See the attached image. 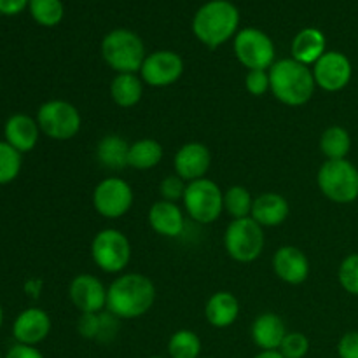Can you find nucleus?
<instances>
[{"instance_id": "nucleus-1", "label": "nucleus", "mask_w": 358, "mask_h": 358, "mask_svg": "<svg viewBox=\"0 0 358 358\" xmlns=\"http://www.w3.org/2000/svg\"><path fill=\"white\" fill-rule=\"evenodd\" d=\"M156 285L140 273L119 275L107 289V311L119 320H135L152 310Z\"/></svg>"}, {"instance_id": "nucleus-2", "label": "nucleus", "mask_w": 358, "mask_h": 358, "mask_svg": "<svg viewBox=\"0 0 358 358\" xmlns=\"http://www.w3.org/2000/svg\"><path fill=\"white\" fill-rule=\"evenodd\" d=\"M240 10L229 0H210L203 3L192 20V34L206 48L215 49L236 37Z\"/></svg>"}, {"instance_id": "nucleus-3", "label": "nucleus", "mask_w": 358, "mask_h": 358, "mask_svg": "<svg viewBox=\"0 0 358 358\" xmlns=\"http://www.w3.org/2000/svg\"><path fill=\"white\" fill-rule=\"evenodd\" d=\"M269 83L273 96L287 107L306 105L317 90L310 66L296 62L294 58L275 62V65L269 69Z\"/></svg>"}, {"instance_id": "nucleus-4", "label": "nucleus", "mask_w": 358, "mask_h": 358, "mask_svg": "<svg viewBox=\"0 0 358 358\" xmlns=\"http://www.w3.org/2000/svg\"><path fill=\"white\" fill-rule=\"evenodd\" d=\"M101 56L117 73H136L147 58L143 41L131 30L115 28L101 41Z\"/></svg>"}, {"instance_id": "nucleus-5", "label": "nucleus", "mask_w": 358, "mask_h": 358, "mask_svg": "<svg viewBox=\"0 0 358 358\" xmlns=\"http://www.w3.org/2000/svg\"><path fill=\"white\" fill-rule=\"evenodd\" d=\"M322 194L339 205L358 199V168L348 159L325 161L317 175Z\"/></svg>"}, {"instance_id": "nucleus-6", "label": "nucleus", "mask_w": 358, "mask_h": 358, "mask_svg": "<svg viewBox=\"0 0 358 358\" xmlns=\"http://www.w3.org/2000/svg\"><path fill=\"white\" fill-rule=\"evenodd\" d=\"M264 227L259 226L252 217L233 220L224 234V247L227 254L240 264H250L257 261L264 250Z\"/></svg>"}, {"instance_id": "nucleus-7", "label": "nucleus", "mask_w": 358, "mask_h": 358, "mask_svg": "<svg viewBox=\"0 0 358 358\" xmlns=\"http://www.w3.org/2000/svg\"><path fill=\"white\" fill-rule=\"evenodd\" d=\"M91 259L108 275H119L131 261V243L119 229H101L91 241Z\"/></svg>"}, {"instance_id": "nucleus-8", "label": "nucleus", "mask_w": 358, "mask_h": 358, "mask_svg": "<svg viewBox=\"0 0 358 358\" xmlns=\"http://www.w3.org/2000/svg\"><path fill=\"white\" fill-rule=\"evenodd\" d=\"M37 124L48 138L66 142L72 140L83 126V117L76 105L66 100H49L37 110Z\"/></svg>"}, {"instance_id": "nucleus-9", "label": "nucleus", "mask_w": 358, "mask_h": 358, "mask_svg": "<svg viewBox=\"0 0 358 358\" xmlns=\"http://www.w3.org/2000/svg\"><path fill=\"white\" fill-rule=\"evenodd\" d=\"M182 203L194 222L212 224L224 212V192L215 182L205 177L189 182Z\"/></svg>"}, {"instance_id": "nucleus-10", "label": "nucleus", "mask_w": 358, "mask_h": 358, "mask_svg": "<svg viewBox=\"0 0 358 358\" xmlns=\"http://www.w3.org/2000/svg\"><path fill=\"white\" fill-rule=\"evenodd\" d=\"M234 55L248 70H269L275 65V44L259 28H243L234 37Z\"/></svg>"}, {"instance_id": "nucleus-11", "label": "nucleus", "mask_w": 358, "mask_h": 358, "mask_svg": "<svg viewBox=\"0 0 358 358\" xmlns=\"http://www.w3.org/2000/svg\"><path fill=\"white\" fill-rule=\"evenodd\" d=\"M135 194L131 185L119 177H107L94 187L93 206L105 219H121L131 210Z\"/></svg>"}, {"instance_id": "nucleus-12", "label": "nucleus", "mask_w": 358, "mask_h": 358, "mask_svg": "<svg viewBox=\"0 0 358 358\" xmlns=\"http://www.w3.org/2000/svg\"><path fill=\"white\" fill-rule=\"evenodd\" d=\"M184 73V59L180 55L168 49L154 51L147 55L143 65L140 69V77L143 84L152 87H166L177 83Z\"/></svg>"}, {"instance_id": "nucleus-13", "label": "nucleus", "mask_w": 358, "mask_h": 358, "mask_svg": "<svg viewBox=\"0 0 358 358\" xmlns=\"http://www.w3.org/2000/svg\"><path fill=\"white\" fill-rule=\"evenodd\" d=\"M317 87L336 93L345 90L353 76V66L348 56L339 51H327L311 69Z\"/></svg>"}, {"instance_id": "nucleus-14", "label": "nucleus", "mask_w": 358, "mask_h": 358, "mask_svg": "<svg viewBox=\"0 0 358 358\" xmlns=\"http://www.w3.org/2000/svg\"><path fill=\"white\" fill-rule=\"evenodd\" d=\"M69 297L80 313H101L107 310V287L94 275H77L69 285Z\"/></svg>"}, {"instance_id": "nucleus-15", "label": "nucleus", "mask_w": 358, "mask_h": 358, "mask_svg": "<svg viewBox=\"0 0 358 358\" xmlns=\"http://www.w3.org/2000/svg\"><path fill=\"white\" fill-rule=\"evenodd\" d=\"M210 164H212V154H210L208 147L201 142L185 143L175 152L173 157L175 175H178L187 184L205 178L210 170Z\"/></svg>"}, {"instance_id": "nucleus-16", "label": "nucleus", "mask_w": 358, "mask_h": 358, "mask_svg": "<svg viewBox=\"0 0 358 358\" xmlns=\"http://www.w3.org/2000/svg\"><path fill=\"white\" fill-rule=\"evenodd\" d=\"M51 317L41 308H27L13 324V336L17 345L37 346L51 332Z\"/></svg>"}, {"instance_id": "nucleus-17", "label": "nucleus", "mask_w": 358, "mask_h": 358, "mask_svg": "<svg viewBox=\"0 0 358 358\" xmlns=\"http://www.w3.org/2000/svg\"><path fill=\"white\" fill-rule=\"evenodd\" d=\"M273 271L282 282L289 285H301L310 276V259L301 248L285 245L273 255Z\"/></svg>"}, {"instance_id": "nucleus-18", "label": "nucleus", "mask_w": 358, "mask_h": 358, "mask_svg": "<svg viewBox=\"0 0 358 358\" xmlns=\"http://www.w3.org/2000/svg\"><path fill=\"white\" fill-rule=\"evenodd\" d=\"M3 138L17 152H30L37 147L38 138H41V128L37 124V119L27 114L10 115L3 126Z\"/></svg>"}, {"instance_id": "nucleus-19", "label": "nucleus", "mask_w": 358, "mask_h": 358, "mask_svg": "<svg viewBox=\"0 0 358 358\" xmlns=\"http://www.w3.org/2000/svg\"><path fill=\"white\" fill-rule=\"evenodd\" d=\"M287 334L285 322L276 313H261L250 327L252 341L261 352H278Z\"/></svg>"}, {"instance_id": "nucleus-20", "label": "nucleus", "mask_w": 358, "mask_h": 358, "mask_svg": "<svg viewBox=\"0 0 358 358\" xmlns=\"http://www.w3.org/2000/svg\"><path fill=\"white\" fill-rule=\"evenodd\" d=\"M149 224L159 236L177 238L184 233L185 220L180 206L171 201H156L149 210Z\"/></svg>"}, {"instance_id": "nucleus-21", "label": "nucleus", "mask_w": 358, "mask_h": 358, "mask_svg": "<svg viewBox=\"0 0 358 358\" xmlns=\"http://www.w3.org/2000/svg\"><path fill=\"white\" fill-rule=\"evenodd\" d=\"M290 205L278 192H264L254 199L250 217L262 227L282 226L289 219Z\"/></svg>"}, {"instance_id": "nucleus-22", "label": "nucleus", "mask_w": 358, "mask_h": 358, "mask_svg": "<svg viewBox=\"0 0 358 358\" xmlns=\"http://www.w3.org/2000/svg\"><path fill=\"white\" fill-rule=\"evenodd\" d=\"M240 317V301L234 294L220 290L210 296L205 304V318L212 327L227 329Z\"/></svg>"}, {"instance_id": "nucleus-23", "label": "nucleus", "mask_w": 358, "mask_h": 358, "mask_svg": "<svg viewBox=\"0 0 358 358\" xmlns=\"http://www.w3.org/2000/svg\"><path fill=\"white\" fill-rule=\"evenodd\" d=\"M327 41L324 31L308 27L301 30L292 41V58L306 66H313L325 55Z\"/></svg>"}, {"instance_id": "nucleus-24", "label": "nucleus", "mask_w": 358, "mask_h": 358, "mask_svg": "<svg viewBox=\"0 0 358 358\" xmlns=\"http://www.w3.org/2000/svg\"><path fill=\"white\" fill-rule=\"evenodd\" d=\"M143 80L136 73H117L110 83V96L115 105L131 108L142 100Z\"/></svg>"}, {"instance_id": "nucleus-25", "label": "nucleus", "mask_w": 358, "mask_h": 358, "mask_svg": "<svg viewBox=\"0 0 358 358\" xmlns=\"http://www.w3.org/2000/svg\"><path fill=\"white\" fill-rule=\"evenodd\" d=\"M129 143L121 135H105L96 145V159L108 170H122L128 166Z\"/></svg>"}, {"instance_id": "nucleus-26", "label": "nucleus", "mask_w": 358, "mask_h": 358, "mask_svg": "<svg viewBox=\"0 0 358 358\" xmlns=\"http://www.w3.org/2000/svg\"><path fill=\"white\" fill-rule=\"evenodd\" d=\"M164 150L157 140L142 138L129 143L128 166L135 168L138 171H147L156 168L163 161Z\"/></svg>"}, {"instance_id": "nucleus-27", "label": "nucleus", "mask_w": 358, "mask_h": 358, "mask_svg": "<svg viewBox=\"0 0 358 358\" xmlns=\"http://www.w3.org/2000/svg\"><path fill=\"white\" fill-rule=\"evenodd\" d=\"M320 150L327 161L346 159L352 150V136L343 126H331L320 136Z\"/></svg>"}, {"instance_id": "nucleus-28", "label": "nucleus", "mask_w": 358, "mask_h": 358, "mask_svg": "<svg viewBox=\"0 0 358 358\" xmlns=\"http://www.w3.org/2000/svg\"><path fill=\"white\" fill-rule=\"evenodd\" d=\"M201 339L194 331L180 329L173 332L168 341V355L170 358H199L201 355Z\"/></svg>"}, {"instance_id": "nucleus-29", "label": "nucleus", "mask_w": 358, "mask_h": 358, "mask_svg": "<svg viewBox=\"0 0 358 358\" xmlns=\"http://www.w3.org/2000/svg\"><path fill=\"white\" fill-rule=\"evenodd\" d=\"M28 10H30L35 23L45 28L59 24L65 16V7H63L62 0H30Z\"/></svg>"}, {"instance_id": "nucleus-30", "label": "nucleus", "mask_w": 358, "mask_h": 358, "mask_svg": "<svg viewBox=\"0 0 358 358\" xmlns=\"http://www.w3.org/2000/svg\"><path fill=\"white\" fill-rule=\"evenodd\" d=\"M252 206H254V198L243 185H233L224 192V210L233 217V220L250 217Z\"/></svg>"}, {"instance_id": "nucleus-31", "label": "nucleus", "mask_w": 358, "mask_h": 358, "mask_svg": "<svg viewBox=\"0 0 358 358\" xmlns=\"http://www.w3.org/2000/svg\"><path fill=\"white\" fill-rule=\"evenodd\" d=\"M23 154L10 147L6 140H0V185H7L17 178L23 166Z\"/></svg>"}, {"instance_id": "nucleus-32", "label": "nucleus", "mask_w": 358, "mask_h": 358, "mask_svg": "<svg viewBox=\"0 0 358 358\" xmlns=\"http://www.w3.org/2000/svg\"><path fill=\"white\" fill-rule=\"evenodd\" d=\"M339 283L352 296H358V254H350L343 259L338 271Z\"/></svg>"}, {"instance_id": "nucleus-33", "label": "nucleus", "mask_w": 358, "mask_h": 358, "mask_svg": "<svg viewBox=\"0 0 358 358\" xmlns=\"http://www.w3.org/2000/svg\"><path fill=\"white\" fill-rule=\"evenodd\" d=\"M278 352L285 358H304L310 352V339L303 332H289Z\"/></svg>"}, {"instance_id": "nucleus-34", "label": "nucleus", "mask_w": 358, "mask_h": 358, "mask_svg": "<svg viewBox=\"0 0 358 358\" xmlns=\"http://www.w3.org/2000/svg\"><path fill=\"white\" fill-rule=\"evenodd\" d=\"M185 189H187V184L185 180H182L178 175H168L161 180L159 184V194L164 201L177 203L184 199Z\"/></svg>"}, {"instance_id": "nucleus-35", "label": "nucleus", "mask_w": 358, "mask_h": 358, "mask_svg": "<svg viewBox=\"0 0 358 358\" xmlns=\"http://www.w3.org/2000/svg\"><path fill=\"white\" fill-rule=\"evenodd\" d=\"M245 90L252 96H262L268 91H271L268 70H248L247 76H245Z\"/></svg>"}, {"instance_id": "nucleus-36", "label": "nucleus", "mask_w": 358, "mask_h": 358, "mask_svg": "<svg viewBox=\"0 0 358 358\" xmlns=\"http://www.w3.org/2000/svg\"><path fill=\"white\" fill-rule=\"evenodd\" d=\"M100 313H80L79 320H77V332L84 339H94L96 341L98 336H100Z\"/></svg>"}, {"instance_id": "nucleus-37", "label": "nucleus", "mask_w": 358, "mask_h": 358, "mask_svg": "<svg viewBox=\"0 0 358 358\" xmlns=\"http://www.w3.org/2000/svg\"><path fill=\"white\" fill-rule=\"evenodd\" d=\"M101 325H100V336L96 341L100 343H112L119 332V318L114 317L110 311H101L100 313Z\"/></svg>"}, {"instance_id": "nucleus-38", "label": "nucleus", "mask_w": 358, "mask_h": 358, "mask_svg": "<svg viewBox=\"0 0 358 358\" xmlns=\"http://www.w3.org/2000/svg\"><path fill=\"white\" fill-rule=\"evenodd\" d=\"M339 358H358V332L350 331L343 334L338 343Z\"/></svg>"}, {"instance_id": "nucleus-39", "label": "nucleus", "mask_w": 358, "mask_h": 358, "mask_svg": "<svg viewBox=\"0 0 358 358\" xmlns=\"http://www.w3.org/2000/svg\"><path fill=\"white\" fill-rule=\"evenodd\" d=\"M3 358H44L41 352H38L35 346H27V345H14L13 348H9V352L6 353Z\"/></svg>"}, {"instance_id": "nucleus-40", "label": "nucleus", "mask_w": 358, "mask_h": 358, "mask_svg": "<svg viewBox=\"0 0 358 358\" xmlns=\"http://www.w3.org/2000/svg\"><path fill=\"white\" fill-rule=\"evenodd\" d=\"M30 0H0V14L3 16H16L28 7Z\"/></svg>"}, {"instance_id": "nucleus-41", "label": "nucleus", "mask_w": 358, "mask_h": 358, "mask_svg": "<svg viewBox=\"0 0 358 358\" xmlns=\"http://www.w3.org/2000/svg\"><path fill=\"white\" fill-rule=\"evenodd\" d=\"M254 358H285V357H283L280 352H261Z\"/></svg>"}, {"instance_id": "nucleus-42", "label": "nucleus", "mask_w": 358, "mask_h": 358, "mask_svg": "<svg viewBox=\"0 0 358 358\" xmlns=\"http://www.w3.org/2000/svg\"><path fill=\"white\" fill-rule=\"evenodd\" d=\"M2 325H3V310H2V304H0V331H2Z\"/></svg>"}, {"instance_id": "nucleus-43", "label": "nucleus", "mask_w": 358, "mask_h": 358, "mask_svg": "<svg viewBox=\"0 0 358 358\" xmlns=\"http://www.w3.org/2000/svg\"><path fill=\"white\" fill-rule=\"evenodd\" d=\"M149 358H164V357H159V355H154V357H149Z\"/></svg>"}, {"instance_id": "nucleus-44", "label": "nucleus", "mask_w": 358, "mask_h": 358, "mask_svg": "<svg viewBox=\"0 0 358 358\" xmlns=\"http://www.w3.org/2000/svg\"><path fill=\"white\" fill-rule=\"evenodd\" d=\"M6 355H2V352H0V358H3Z\"/></svg>"}, {"instance_id": "nucleus-45", "label": "nucleus", "mask_w": 358, "mask_h": 358, "mask_svg": "<svg viewBox=\"0 0 358 358\" xmlns=\"http://www.w3.org/2000/svg\"><path fill=\"white\" fill-rule=\"evenodd\" d=\"M199 358H201V357H199Z\"/></svg>"}]
</instances>
